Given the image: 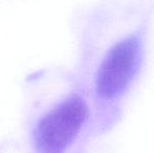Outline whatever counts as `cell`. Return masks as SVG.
I'll list each match as a JSON object with an SVG mask.
<instances>
[{"label":"cell","mask_w":154,"mask_h":153,"mask_svg":"<svg viewBox=\"0 0 154 153\" xmlns=\"http://www.w3.org/2000/svg\"><path fill=\"white\" fill-rule=\"evenodd\" d=\"M88 108L79 96H72L39 121L34 131L40 153H64L71 145L87 118Z\"/></svg>","instance_id":"6da1fadb"},{"label":"cell","mask_w":154,"mask_h":153,"mask_svg":"<svg viewBox=\"0 0 154 153\" xmlns=\"http://www.w3.org/2000/svg\"><path fill=\"white\" fill-rule=\"evenodd\" d=\"M140 55V40L125 38L109 50L97 77V89L103 98H113L123 91L135 72Z\"/></svg>","instance_id":"7a4b0ae2"}]
</instances>
